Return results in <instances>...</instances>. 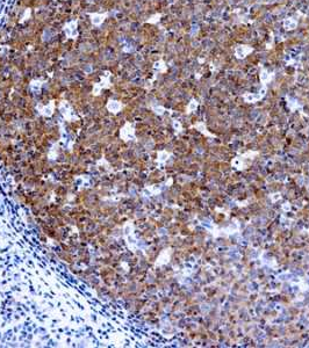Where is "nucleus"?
I'll return each mask as SVG.
<instances>
[{
	"label": "nucleus",
	"instance_id": "f03ea898",
	"mask_svg": "<svg viewBox=\"0 0 309 348\" xmlns=\"http://www.w3.org/2000/svg\"><path fill=\"white\" fill-rule=\"evenodd\" d=\"M298 27V21L293 18H287L284 20V28L286 30H294Z\"/></svg>",
	"mask_w": 309,
	"mask_h": 348
},
{
	"label": "nucleus",
	"instance_id": "7ed1b4c3",
	"mask_svg": "<svg viewBox=\"0 0 309 348\" xmlns=\"http://www.w3.org/2000/svg\"><path fill=\"white\" fill-rule=\"evenodd\" d=\"M270 78H271V74L269 73L267 71L263 70V71H262V73H260V79H262V81H267Z\"/></svg>",
	"mask_w": 309,
	"mask_h": 348
},
{
	"label": "nucleus",
	"instance_id": "f257e3e1",
	"mask_svg": "<svg viewBox=\"0 0 309 348\" xmlns=\"http://www.w3.org/2000/svg\"><path fill=\"white\" fill-rule=\"evenodd\" d=\"M252 51H253V48H251V46H248V45H238V46H236V49H235V56H236L238 59H243V58H245L248 55H250Z\"/></svg>",
	"mask_w": 309,
	"mask_h": 348
}]
</instances>
